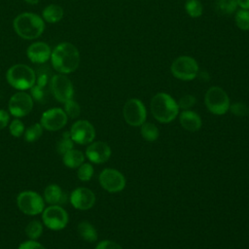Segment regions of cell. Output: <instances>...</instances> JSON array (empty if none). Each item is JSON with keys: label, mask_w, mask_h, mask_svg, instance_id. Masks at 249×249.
<instances>
[{"label": "cell", "mask_w": 249, "mask_h": 249, "mask_svg": "<svg viewBox=\"0 0 249 249\" xmlns=\"http://www.w3.org/2000/svg\"><path fill=\"white\" fill-rule=\"evenodd\" d=\"M50 59L56 72L66 75L74 72L79 67L80 53L73 44L62 42L52 51Z\"/></svg>", "instance_id": "1"}, {"label": "cell", "mask_w": 249, "mask_h": 249, "mask_svg": "<svg viewBox=\"0 0 249 249\" xmlns=\"http://www.w3.org/2000/svg\"><path fill=\"white\" fill-rule=\"evenodd\" d=\"M13 27L20 38L24 40H34L43 34L45 21L37 14L24 12L14 18Z\"/></svg>", "instance_id": "2"}, {"label": "cell", "mask_w": 249, "mask_h": 249, "mask_svg": "<svg viewBox=\"0 0 249 249\" xmlns=\"http://www.w3.org/2000/svg\"><path fill=\"white\" fill-rule=\"evenodd\" d=\"M151 112L153 117L160 123L172 122L179 113L178 103L167 93L160 92L151 100Z\"/></svg>", "instance_id": "3"}, {"label": "cell", "mask_w": 249, "mask_h": 249, "mask_svg": "<svg viewBox=\"0 0 249 249\" xmlns=\"http://www.w3.org/2000/svg\"><path fill=\"white\" fill-rule=\"evenodd\" d=\"M8 84L16 89H30L36 83V73L28 65L17 63L12 65L6 73Z\"/></svg>", "instance_id": "4"}, {"label": "cell", "mask_w": 249, "mask_h": 249, "mask_svg": "<svg viewBox=\"0 0 249 249\" xmlns=\"http://www.w3.org/2000/svg\"><path fill=\"white\" fill-rule=\"evenodd\" d=\"M204 103L207 109L215 115H224L230 109V98L220 87H211L206 91Z\"/></svg>", "instance_id": "5"}, {"label": "cell", "mask_w": 249, "mask_h": 249, "mask_svg": "<svg viewBox=\"0 0 249 249\" xmlns=\"http://www.w3.org/2000/svg\"><path fill=\"white\" fill-rule=\"evenodd\" d=\"M17 204L23 214L30 216L38 215L45 209L44 198L34 191H24L18 194Z\"/></svg>", "instance_id": "6"}, {"label": "cell", "mask_w": 249, "mask_h": 249, "mask_svg": "<svg viewBox=\"0 0 249 249\" xmlns=\"http://www.w3.org/2000/svg\"><path fill=\"white\" fill-rule=\"evenodd\" d=\"M170 70L175 78L183 81H191L196 77L198 65L193 57L181 55L172 62Z\"/></svg>", "instance_id": "7"}, {"label": "cell", "mask_w": 249, "mask_h": 249, "mask_svg": "<svg viewBox=\"0 0 249 249\" xmlns=\"http://www.w3.org/2000/svg\"><path fill=\"white\" fill-rule=\"evenodd\" d=\"M50 88L53 97L61 103L72 99L74 88L71 80L65 74H55L50 80Z\"/></svg>", "instance_id": "8"}, {"label": "cell", "mask_w": 249, "mask_h": 249, "mask_svg": "<svg viewBox=\"0 0 249 249\" xmlns=\"http://www.w3.org/2000/svg\"><path fill=\"white\" fill-rule=\"evenodd\" d=\"M42 220L48 229L60 231L68 223V214L60 205H50L43 210Z\"/></svg>", "instance_id": "9"}, {"label": "cell", "mask_w": 249, "mask_h": 249, "mask_svg": "<svg viewBox=\"0 0 249 249\" xmlns=\"http://www.w3.org/2000/svg\"><path fill=\"white\" fill-rule=\"evenodd\" d=\"M8 108L9 112L14 117H24L28 115L33 108V98L24 90H19L11 96Z\"/></svg>", "instance_id": "10"}, {"label": "cell", "mask_w": 249, "mask_h": 249, "mask_svg": "<svg viewBox=\"0 0 249 249\" xmlns=\"http://www.w3.org/2000/svg\"><path fill=\"white\" fill-rule=\"evenodd\" d=\"M123 113L124 121L132 126H139L144 124L147 116L144 104L136 98H131L125 102Z\"/></svg>", "instance_id": "11"}, {"label": "cell", "mask_w": 249, "mask_h": 249, "mask_svg": "<svg viewBox=\"0 0 249 249\" xmlns=\"http://www.w3.org/2000/svg\"><path fill=\"white\" fill-rule=\"evenodd\" d=\"M99 183L101 187L109 193H119L125 187L124 175L113 168H105L99 174Z\"/></svg>", "instance_id": "12"}, {"label": "cell", "mask_w": 249, "mask_h": 249, "mask_svg": "<svg viewBox=\"0 0 249 249\" xmlns=\"http://www.w3.org/2000/svg\"><path fill=\"white\" fill-rule=\"evenodd\" d=\"M68 117L61 108H51L42 114L41 122L43 128L50 131L61 129L67 124Z\"/></svg>", "instance_id": "13"}, {"label": "cell", "mask_w": 249, "mask_h": 249, "mask_svg": "<svg viewBox=\"0 0 249 249\" xmlns=\"http://www.w3.org/2000/svg\"><path fill=\"white\" fill-rule=\"evenodd\" d=\"M70 135L75 143L85 145L93 141L95 137V130L89 122L86 120H80L72 124Z\"/></svg>", "instance_id": "14"}, {"label": "cell", "mask_w": 249, "mask_h": 249, "mask_svg": "<svg viewBox=\"0 0 249 249\" xmlns=\"http://www.w3.org/2000/svg\"><path fill=\"white\" fill-rule=\"evenodd\" d=\"M70 202L77 209L88 210L94 205L95 195L91 190L80 187L71 193Z\"/></svg>", "instance_id": "15"}, {"label": "cell", "mask_w": 249, "mask_h": 249, "mask_svg": "<svg viewBox=\"0 0 249 249\" xmlns=\"http://www.w3.org/2000/svg\"><path fill=\"white\" fill-rule=\"evenodd\" d=\"M86 156L93 163H103L109 160L111 148L103 141L91 142L86 150Z\"/></svg>", "instance_id": "16"}, {"label": "cell", "mask_w": 249, "mask_h": 249, "mask_svg": "<svg viewBox=\"0 0 249 249\" xmlns=\"http://www.w3.org/2000/svg\"><path fill=\"white\" fill-rule=\"evenodd\" d=\"M52 50L46 42H34L28 46L26 55L28 59L36 64H43L51 58Z\"/></svg>", "instance_id": "17"}, {"label": "cell", "mask_w": 249, "mask_h": 249, "mask_svg": "<svg viewBox=\"0 0 249 249\" xmlns=\"http://www.w3.org/2000/svg\"><path fill=\"white\" fill-rule=\"evenodd\" d=\"M67 199L66 195L63 193L58 185L51 184L46 187L44 191V200L51 205H60L65 203Z\"/></svg>", "instance_id": "18"}, {"label": "cell", "mask_w": 249, "mask_h": 249, "mask_svg": "<svg viewBox=\"0 0 249 249\" xmlns=\"http://www.w3.org/2000/svg\"><path fill=\"white\" fill-rule=\"evenodd\" d=\"M181 125L188 131H197L201 127V119L194 111L184 110L179 117Z\"/></svg>", "instance_id": "19"}, {"label": "cell", "mask_w": 249, "mask_h": 249, "mask_svg": "<svg viewBox=\"0 0 249 249\" xmlns=\"http://www.w3.org/2000/svg\"><path fill=\"white\" fill-rule=\"evenodd\" d=\"M64 11L57 4H50L46 6L42 12V18L48 23H56L62 19Z\"/></svg>", "instance_id": "20"}, {"label": "cell", "mask_w": 249, "mask_h": 249, "mask_svg": "<svg viewBox=\"0 0 249 249\" xmlns=\"http://www.w3.org/2000/svg\"><path fill=\"white\" fill-rule=\"evenodd\" d=\"M84 154L75 149H72L63 155V163L69 168H78L82 163H84Z\"/></svg>", "instance_id": "21"}, {"label": "cell", "mask_w": 249, "mask_h": 249, "mask_svg": "<svg viewBox=\"0 0 249 249\" xmlns=\"http://www.w3.org/2000/svg\"><path fill=\"white\" fill-rule=\"evenodd\" d=\"M77 231L79 235L88 242H94L97 239V231L95 228L87 221H82L78 224Z\"/></svg>", "instance_id": "22"}, {"label": "cell", "mask_w": 249, "mask_h": 249, "mask_svg": "<svg viewBox=\"0 0 249 249\" xmlns=\"http://www.w3.org/2000/svg\"><path fill=\"white\" fill-rule=\"evenodd\" d=\"M237 7L236 0H216L215 11L219 15H231L235 12Z\"/></svg>", "instance_id": "23"}, {"label": "cell", "mask_w": 249, "mask_h": 249, "mask_svg": "<svg viewBox=\"0 0 249 249\" xmlns=\"http://www.w3.org/2000/svg\"><path fill=\"white\" fill-rule=\"evenodd\" d=\"M140 126H141V129H140L141 135L145 140L149 142H153L158 139L160 132L157 125H155L152 123H144Z\"/></svg>", "instance_id": "24"}, {"label": "cell", "mask_w": 249, "mask_h": 249, "mask_svg": "<svg viewBox=\"0 0 249 249\" xmlns=\"http://www.w3.org/2000/svg\"><path fill=\"white\" fill-rule=\"evenodd\" d=\"M74 147V141L71 138L70 131H65L62 133L61 138L58 140L56 145V150L59 155H64L66 152L72 150Z\"/></svg>", "instance_id": "25"}, {"label": "cell", "mask_w": 249, "mask_h": 249, "mask_svg": "<svg viewBox=\"0 0 249 249\" xmlns=\"http://www.w3.org/2000/svg\"><path fill=\"white\" fill-rule=\"evenodd\" d=\"M43 129L42 124L39 123L30 125L26 130H24V139L30 143L37 141L42 136Z\"/></svg>", "instance_id": "26"}, {"label": "cell", "mask_w": 249, "mask_h": 249, "mask_svg": "<svg viewBox=\"0 0 249 249\" xmlns=\"http://www.w3.org/2000/svg\"><path fill=\"white\" fill-rule=\"evenodd\" d=\"M42 232H43V226L37 220H33L29 222L25 227V233L31 240L38 239L41 236Z\"/></svg>", "instance_id": "27"}, {"label": "cell", "mask_w": 249, "mask_h": 249, "mask_svg": "<svg viewBox=\"0 0 249 249\" xmlns=\"http://www.w3.org/2000/svg\"><path fill=\"white\" fill-rule=\"evenodd\" d=\"M185 9L187 14L192 18H198L202 14V5L199 0H187Z\"/></svg>", "instance_id": "28"}, {"label": "cell", "mask_w": 249, "mask_h": 249, "mask_svg": "<svg viewBox=\"0 0 249 249\" xmlns=\"http://www.w3.org/2000/svg\"><path fill=\"white\" fill-rule=\"evenodd\" d=\"M234 20L238 28L241 30H249V10L241 9L237 11Z\"/></svg>", "instance_id": "29"}, {"label": "cell", "mask_w": 249, "mask_h": 249, "mask_svg": "<svg viewBox=\"0 0 249 249\" xmlns=\"http://www.w3.org/2000/svg\"><path fill=\"white\" fill-rule=\"evenodd\" d=\"M63 110L66 113L67 117L72 118V119L77 118L80 115V112H81L80 105L75 100H73V98L64 102V109Z\"/></svg>", "instance_id": "30"}, {"label": "cell", "mask_w": 249, "mask_h": 249, "mask_svg": "<svg viewBox=\"0 0 249 249\" xmlns=\"http://www.w3.org/2000/svg\"><path fill=\"white\" fill-rule=\"evenodd\" d=\"M93 167L90 163H82L78 167L77 176L81 181H89L93 175Z\"/></svg>", "instance_id": "31"}, {"label": "cell", "mask_w": 249, "mask_h": 249, "mask_svg": "<svg viewBox=\"0 0 249 249\" xmlns=\"http://www.w3.org/2000/svg\"><path fill=\"white\" fill-rule=\"evenodd\" d=\"M9 129H10L11 134L17 138L20 137L24 133V130H25L23 123L18 119H15L14 121L11 122V124L9 125Z\"/></svg>", "instance_id": "32"}, {"label": "cell", "mask_w": 249, "mask_h": 249, "mask_svg": "<svg viewBox=\"0 0 249 249\" xmlns=\"http://www.w3.org/2000/svg\"><path fill=\"white\" fill-rule=\"evenodd\" d=\"M230 109L232 112V114L235 116L243 117L249 114V108L244 103H241V102H237L230 105Z\"/></svg>", "instance_id": "33"}, {"label": "cell", "mask_w": 249, "mask_h": 249, "mask_svg": "<svg viewBox=\"0 0 249 249\" xmlns=\"http://www.w3.org/2000/svg\"><path fill=\"white\" fill-rule=\"evenodd\" d=\"M45 88H42L38 85H34L31 89H30V95L33 98V100H36L38 102H43L45 100Z\"/></svg>", "instance_id": "34"}, {"label": "cell", "mask_w": 249, "mask_h": 249, "mask_svg": "<svg viewBox=\"0 0 249 249\" xmlns=\"http://www.w3.org/2000/svg\"><path fill=\"white\" fill-rule=\"evenodd\" d=\"M196 103V98L195 96L191 95V94H187V95H184L183 97L180 98L179 102H178V106L179 108H182L184 110H188L189 108L193 107Z\"/></svg>", "instance_id": "35"}, {"label": "cell", "mask_w": 249, "mask_h": 249, "mask_svg": "<svg viewBox=\"0 0 249 249\" xmlns=\"http://www.w3.org/2000/svg\"><path fill=\"white\" fill-rule=\"evenodd\" d=\"M95 249H123L120 244L111 240H102L98 242Z\"/></svg>", "instance_id": "36"}, {"label": "cell", "mask_w": 249, "mask_h": 249, "mask_svg": "<svg viewBox=\"0 0 249 249\" xmlns=\"http://www.w3.org/2000/svg\"><path fill=\"white\" fill-rule=\"evenodd\" d=\"M18 249H46V248L41 243L37 242L36 240L30 239V240L20 243V245L18 246Z\"/></svg>", "instance_id": "37"}, {"label": "cell", "mask_w": 249, "mask_h": 249, "mask_svg": "<svg viewBox=\"0 0 249 249\" xmlns=\"http://www.w3.org/2000/svg\"><path fill=\"white\" fill-rule=\"evenodd\" d=\"M49 82V73L45 71H40L38 74H36V85L45 88Z\"/></svg>", "instance_id": "38"}, {"label": "cell", "mask_w": 249, "mask_h": 249, "mask_svg": "<svg viewBox=\"0 0 249 249\" xmlns=\"http://www.w3.org/2000/svg\"><path fill=\"white\" fill-rule=\"evenodd\" d=\"M10 121V116L7 111L0 109V129L5 128Z\"/></svg>", "instance_id": "39"}, {"label": "cell", "mask_w": 249, "mask_h": 249, "mask_svg": "<svg viewBox=\"0 0 249 249\" xmlns=\"http://www.w3.org/2000/svg\"><path fill=\"white\" fill-rule=\"evenodd\" d=\"M236 3L241 9L249 10V0H236Z\"/></svg>", "instance_id": "40"}, {"label": "cell", "mask_w": 249, "mask_h": 249, "mask_svg": "<svg viewBox=\"0 0 249 249\" xmlns=\"http://www.w3.org/2000/svg\"><path fill=\"white\" fill-rule=\"evenodd\" d=\"M24 1L28 4H30V5H36V4L39 3L40 0H24Z\"/></svg>", "instance_id": "41"}]
</instances>
